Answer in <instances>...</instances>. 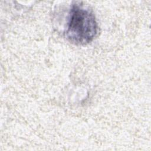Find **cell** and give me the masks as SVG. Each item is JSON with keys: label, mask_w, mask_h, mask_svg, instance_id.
<instances>
[{"label": "cell", "mask_w": 151, "mask_h": 151, "mask_svg": "<svg viewBox=\"0 0 151 151\" xmlns=\"http://www.w3.org/2000/svg\"><path fill=\"white\" fill-rule=\"evenodd\" d=\"M98 32L95 15L88 8L74 4L70 11L65 34L67 39L77 45L88 44Z\"/></svg>", "instance_id": "cell-1"}]
</instances>
